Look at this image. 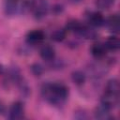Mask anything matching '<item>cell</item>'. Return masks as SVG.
I'll use <instances>...</instances> for the list:
<instances>
[{
    "instance_id": "6da1fadb",
    "label": "cell",
    "mask_w": 120,
    "mask_h": 120,
    "mask_svg": "<svg viewBox=\"0 0 120 120\" xmlns=\"http://www.w3.org/2000/svg\"><path fill=\"white\" fill-rule=\"evenodd\" d=\"M43 98L52 106H62L68 96V88L60 82H47L41 87Z\"/></svg>"
},
{
    "instance_id": "7a4b0ae2",
    "label": "cell",
    "mask_w": 120,
    "mask_h": 120,
    "mask_svg": "<svg viewBox=\"0 0 120 120\" xmlns=\"http://www.w3.org/2000/svg\"><path fill=\"white\" fill-rule=\"evenodd\" d=\"M29 9L37 20H41L47 15L49 5L46 0H31L29 3Z\"/></svg>"
},
{
    "instance_id": "3957f363",
    "label": "cell",
    "mask_w": 120,
    "mask_h": 120,
    "mask_svg": "<svg viewBox=\"0 0 120 120\" xmlns=\"http://www.w3.org/2000/svg\"><path fill=\"white\" fill-rule=\"evenodd\" d=\"M100 104L104 105L105 107H107L110 110L114 109L119 104V95L105 92L104 95L101 97Z\"/></svg>"
},
{
    "instance_id": "277c9868",
    "label": "cell",
    "mask_w": 120,
    "mask_h": 120,
    "mask_svg": "<svg viewBox=\"0 0 120 120\" xmlns=\"http://www.w3.org/2000/svg\"><path fill=\"white\" fill-rule=\"evenodd\" d=\"M24 114V108L22 102H14L8 110V118L12 120L22 119Z\"/></svg>"
},
{
    "instance_id": "5b68a950",
    "label": "cell",
    "mask_w": 120,
    "mask_h": 120,
    "mask_svg": "<svg viewBox=\"0 0 120 120\" xmlns=\"http://www.w3.org/2000/svg\"><path fill=\"white\" fill-rule=\"evenodd\" d=\"M45 38V34L42 30H33L28 32L26 35V41L28 44H37L40 43Z\"/></svg>"
},
{
    "instance_id": "8992f818",
    "label": "cell",
    "mask_w": 120,
    "mask_h": 120,
    "mask_svg": "<svg viewBox=\"0 0 120 120\" xmlns=\"http://www.w3.org/2000/svg\"><path fill=\"white\" fill-rule=\"evenodd\" d=\"M87 20L91 26L99 27L105 24V19L103 15L99 12H90L87 17Z\"/></svg>"
},
{
    "instance_id": "52a82bcc",
    "label": "cell",
    "mask_w": 120,
    "mask_h": 120,
    "mask_svg": "<svg viewBox=\"0 0 120 120\" xmlns=\"http://www.w3.org/2000/svg\"><path fill=\"white\" fill-rule=\"evenodd\" d=\"M39 55L45 61H52L55 57V51L52 46L46 44L40 48Z\"/></svg>"
},
{
    "instance_id": "ba28073f",
    "label": "cell",
    "mask_w": 120,
    "mask_h": 120,
    "mask_svg": "<svg viewBox=\"0 0 120 120\" xmlns=\"http://www.w3.org/2000/svg\"><path fill=\"white\" fill-rule=\"evenodd\" d=\"M104 25H106L110 29V31H112L113 33H117L119 31V27H120L119 16L116 15V14L110 16L107 20H105V24Z\"/></svg>"
},
{
    "instance_id": "9c48e42d",
    "label": "cell",
    "mask_w": 120,
    "mask_h": 120,
    "mask_svg": "<svg viewBox=\"0 0 120 120\" xmlns=\"http://www.w3.org/2000/svg\"><path fill=\"white\" fill-rule=\"evenodd\" d=\"M77 35L85 39H95L98 37V33L96 32V30H94L90 26L83 25V24H82V28L78 31Z\"/></svg>"
},
{
    "instance_id": "30bf717a",
    "label": "cell",
    "mask_w": 120,
    "mask_h": 120,
    "mask_svg": "<svg viewBox=\"0 0 120 120\" xmlns=\"http://www.w3.org/2000/svg\"><path fill=\"white\" fill-rule=\"evenodd\" d=\"M110 109H108L107 107H105L104 105L100 104L98 105L95 111H94V115L95 118L97 119H101V120H108L112 118V115L110 113Z\"/></svg>"
},
{
    "instance_id": "8fae6325",
    "label": "cell",
    "mask_w": 120,
    "mask_h": 120,
    "mask_svg": "<svg viewBox=\"0 0 120 120\" xmlns=\"http://www.w3.org/2000/svg\"><path fill=\"white\" fill-rule=\"evenodd\" d=\"M106 52H107V48L105 47V44L102 43H96L91 48V53L97 59L103 58L106 55Z\"/></svg>"
},
{
    "instance_id": "7c38bea8",
    "label": "cell",
    "mask_w": 120,
    "mask_h": 120,
    "mask_svg": "<svg viewBox=\"0 0 120 120\" xmlns=\"http://www.w3.org/2000/svg\"><path fill=\"white\" fill-rule=\"evenodd\" d=\"M85 79H86L85 74L81 70H74L71 73V80H72L73 83L78 86L82 85L85 82Z\"/></svg>"
},
{
    "instance_id": "4fadbf2b",
    "label": "cell",
    "mask_w": 120,
    "mask_h": 120,
    "mask_svg": "<svg viewBox=\"0 0 120 120\" xmlns=\"http://www.w3.org/2000/svg\"><path fill=\"white\" fill-rule=\"evenodd\" d=\"M105 92L119 95V82L116 78H112L107 82Z\"/></svg>"
},
{
    "instance_id": "5bb4252c",
    "label": "cell",
    "mask_w": 120,
    "mask_h": 120,
    "mask_svg": "<svg viewBox=\"0 0 120 120\" xmlns=\"http://www.w3.org/2000/svg\"><path fill=\"white\" fill-rule=\"evenodd\" d=\"M105 47L107 48V50H110V51H112V52L118 51L119 48H120V41H119L118 38L110 37L105 42Z\"/></svg>"
},
{
    "instance_id": "9a60e30c",
    "label": "cell",
    "mask_w": 120,
    "mask_h": 120,
    "mask_svg": "<svg viewBox=\"0 0 120 120\" xmlns=\"http://www.w3.org/2000/svg\"><path fill=\"white\" fill-rule=\"evenodd\" d=\"M82 24L77 21V20H69L68 22H67L66 24V30L70 31V32H74V33H78V31L82 28Z\"/></svg>"
},
{
    "instance_id": "2e32d148",
    "label": "cell",
    "mask_w": 120,
    "mask_h": 120,
    "mask_svg": "<svg viewBox=\"0 0 120 120\" xmlns=\"http://www.w3.org/2000/svg\"><path fill=\"white\" fill-rule=\"evenodd\" d=\"M66 36H67V30L66 29H57L52 33L51 38L53 41L61 42L66 38Z\"/></svg>"
},
{
    "instance_id": "e0dca14e",
    "label": "cell",
    "mask_w": 120,
    "mask_h": 120,
    "mask_svg": "<svg viewBox=\"0 0 120 120\" xmlns=\"http://www.w3.org/2000/svg\"><path fill=\"white\" fill-rule=\"evenodd\" d=\"M115 0H97L96 5L100 9H108L114 5Z\"/></svg>"
},
{
    "instance_id": "ac0fdd59",
    "label": "cell",
    "mask_w": 120,
    "mask_h": 120,
    "mask_svg": "<svg viewBox=\"0 0 120 120\" xmlns=\"http://www.w3.org/2000/svg\"><path fill=\"white\" fill-rule=\"evenodd\" d=\"M31 71H32V73L35 75V76H40L42 73H43V67L40 65V64H38V63H35V64H33L32 66H31Z\"/></svg>"
},
{
    "instance_id": "d6986e66",
    "label": "cell",
    "mask_w": 120,
    "mask_h": 120,
    "mask_svg": "<svg viewBox=\"0 0 120 120\" xmlns=\"http://www.w3.org/2000/svg\"><path fill=\"white\" fill-rule=\"evenodd\" d=\"M88 117H89L88 113L83 109H78L77 111L74 112V118H76V119L84 120V119H88Z\"/></svg>"
},
{
    "instance_id": "ffe728a7",
    "label": "cell",
    "mask_w": 120,
    "mask_h": 120,
    "mask_svg": "<svg viewBox=\"0 0 120 120\" xmlns=\"http://www.w3.org/2000/svg\"><path fill=\"white\" fill-rule=\"evenodd\" d=\"M63 10H64L63 6H62V5H59V4L54 5V6H53V8H52V12H53L54 14H56V15H58V14H60V13H62V12H63Z\"/></svg>"
},
{
    "instance_id": "44dd1931",
    "label": "cell",
    "mask_w": 120,
    "mask_h": 120,
    "mask_svg": "<svg viewBox=\"0 0 120 120\" xmlns=\"http://www.w3.org/2000/svg\"><path fill=\"white\" fill-rule=\"evenodd\" d=\"M5 112V107H4V105L0 102V114H3Z\"/></svg>"
},
{
    "instance_id": "7402d4cb",
    "label": "cell",
    "mask_w": 120,
    "mask_h": 120,
    "mask_svg": "<svg viewBox=\"0 0 120 120\" xmlns=\"http://www.w3.org/2000/svg\"><path fill=\"white\" fill-rule=\"evenodd\" d=\"M82 0H71V2H73V3H79V2H81Z\"/></svg>"
}]
</instances>
